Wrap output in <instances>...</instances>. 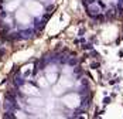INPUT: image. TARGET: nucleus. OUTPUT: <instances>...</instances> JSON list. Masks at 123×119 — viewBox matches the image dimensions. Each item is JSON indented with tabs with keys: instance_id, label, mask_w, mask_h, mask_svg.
Returning <instances> with one entry per match:
<instances>
[{
	"instance_id": "nucleus-1",
	"label": "nucleus",
	"mask_w": 123,
	"mask_h": 119,
	"mask_svg": "<svg viewBox=\"0 0 123 119\" xmlns=\"http://www.w3.org/2000/svg\"><path fill=\"white\" fill-rule=\"evenodd\" d=\"M24 7H25V10L30 13V16H36V17L41 16L43 12H44L43 4L40 1H37V0H27L24 3Z\"/></svg>"
},
{
	"instance_id": "nucleus-2",
	"label": "nucleus",
	"mask_w": 123,
	"mask_h": 119,
	"mask_svg": "<svg viewBox=\"0 0 123 119\" xmlns=\"http://www.w3.org/2000/svg\"><path fill=\"white\" fill-rule=\"evenodd\" d=\"M62 104L71 109H75L81 105V98L78 94H68V95L62 96Z\"/></svg>"
},
{
	"instance_id": "nucleus-3",
	"label": "nucleus",
	"mask_w": 123,
	"mask_h": 119,
	"mask_svg": "<svg viewBox=\"0 0 123 119\" xmlns=\"http://www.w3.org/2000/svg\"><path fill=\"white\" fill-rule=\"evenodd\" d=\"M16 21L20 24H30L31 23V17H30V13L24 9H17L16 10Z\"/></svg>"
},
{
	"instance_id": "nucleus-4",
	"label": "nucleus",
	"mask_w": 123,
	"mask_h": 119,
	"mask_svg": "<svg viewBox=\"0 0 123 119\" xmlns=\"http://www.w3.org/2000/svg\"><path fill=\"white\" fill-rule=\"evenodd\" d=\"M21 92L25 94V95H28V96H38L40 95L38 89L34 85H31V84H24V85L21 86Z\"/></svg>"
},
{
	"instance_id": "nucleus-5",
	"label": "nucleus",
	"mask_w": 123,
	"mask_h": 119,
	"mask_svg": "<svg viewBox=\"0 0 123 119\" xmlns=\"http://www.w3.org/2000/svg\"><path fill=\"white\" fill-rule=\"evenodd\" d=\"M18 7H20V0H7V3L4 4L6 12H16Z\"/></svg>"
},
{
	"instance_id": "nucleus-6",
	"label": "nucleus",
	"mask_w": 123,
	"mask_h": 119,
	"mask_svg": "<svg viewBox=\"0 0 123 119\" xmlns=\"http://www.w3.org/2000/svg\"><path fill=\"white\" fill-rule=\"evenodd\" d=\"M45 78H47V81H48L49 84H55L57 81H58V75H57V71H55V70H52V71L47 70Z\"/></svg>"
},
{
	"instance_id": "nucleus-7",
	"label": "nucleus",
	"mask_w": 123,
	"mask_h": 119,
	"mask_svg": "<svg viewBox=\"0 0 123 119\" xmlns=\"http://www.w3.org/2000/svg\"><path fill=\"white\" fill-rule=\"evenodd\" d=\"M58 84L61 85V86L64 88V89H67V88H71V86L74 85V82H72V79H69L68 77H62L61 79L58 81Z\"/></svg>"
},
{
	"instance_id": "nucleus-8",
	"label": "nucleus",
	"mask_w": 123,
	"mask_h": 119,
	"mask_svg": "<svg viewBox=\"0 0 123 119\" xmlns=\"http://www.w3.org/2000/svg\"><path fill=\"white\" fill-rule=\"evenodd\" d=\"M28 104L30 105H33V106H37V108H40V106H43L44 105V101L41 99V98H34V96H31V98H28Z\"/></svg>"
},
{
	"instance_id": "nucleus-9",
	"label": "nucleus",
	"mask_w": 123,
	"mask_h": 119,
	"mask_svg": "<svg viewBox=\"0 0 123 119\" xmlns=\"http://www.w3.org/2000/svg\"><path fill=\"white\" fill-rule=\"evenodd\" d=\"M38 84H40V86H43V88H47L49 82L47 81V78H45V77H40V78H38Z\"/></svg>"
},
{
	"instance_id": "nucleus-10",
	"label": "nucleus",
	"mask_w": 123,
	"mask_h": 119,
	"mask_svg": "<svg viewBox=\"0 0 123 119\" xmlns=\"http://www.w3.org/2000/svg\"><path fill=\"white\" fill-rule=\"evenodd\" d=\"M64 91H65V89L62 88L60 84H58V85H55V88H54V94H55V95H62V94H64Z\"/></svg>"
},
{
	"instance_id": "nucleus-11",
	"label": "nucleus",
	"mask_w": 123,
	"mask_h": 119,
	"mask_svg": "<svg viewBox=\"0 0 123 119\" xmlns=\"http://www.w3.org/2000/svg\"><path fill=\"white\" fill-rule=\"evenodd\" d=\"M17 116H20V118H25V115H23V112H17Z\"/></svg>"
},
{
	"instance_id": "nucleus-12",
	"label": "nucleus",
	"mask_w": 123,
	"mask_h": 119,
	"mask_svg": "<svg viewBox=\"0 0 123 119\" xmlns=\"http://www.w3.org/2000/svg\"><path fill=\"white\" fill-rule=\"evenodd\" d=\"M41 1H44V0H41Z\"/></svg>"
}]
</instances>
